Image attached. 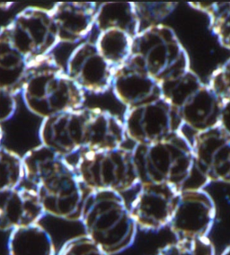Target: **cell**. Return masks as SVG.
Wrapping results in <instances>:
<instances>
[{
    "label": "cell",
    "instance_id": "6da1fadb",
    "mask_svg": "<svg viewBox=\"0 0 230 255\" xmlns=\"http://www.w3.org/2000/svg\"><path fill=\"white\" fill-rule=\"evenodd\" d=\"M22 160L24 179L35 187L45 213L79 220L85 196L74 165L42 144L26 152Z\"/></svg>",
    "mask_w": 230,
    "mask_h": 255
},
{
    "label": "cell",
    "instance_id": "7a4b0ae2",
    "mask_svg": "<svg viewBox=\"0 0 230 255\" xmlns=\"http://www.w3.org/2000/svg\"><path fill=\"white\" fill-rule=\"evenodd\" d=\"M21 95L27 109L42 119L82 109L86 103V92L51 54L29 66Z\"/></svg>",
    "mask_w": 230,
    "mask_h": 255
},
{
    "label": "cell",
    "instance_id": "3957f363",
    "mask_svg": "<svg viewBox=\"0 0 230 255\" xmlns=\"http://www.w3.org/2000/svg\"><path fill=\"white\" fill-rule=\"evenodd\" d=\"M79 220L86 236L110 255L132 246L138 228L123 197L113 191H89Z\"/></svg>",
    "mask_w": 230,
    "mask_h": 255
},
{
    "label": "cell",
    "instance_id": "277c9868",
    "mask_svg": "<svg viewBox=\"0 0 230 255\" xmlns=\"http://www.w3.org/2000/svg\"><path fill=\"white\" fill-rule=\"evenodd\" d=\"M132 153L139 185L166 183L182 191L198 172L192 143L182 130L161 141L135 145Z\"/></svg>",
    "mask_w": 230,
    "mask_h": 255
},
{
    "label": "cell",
    "instance_id": "5b68a950",
    "mask_svg": "<svg viewBox=\"0 0 230 255\" xmlns=\"http://www.w3.org/2000/svg\"><path fill=\"white\" fill-rule=\"evenodd\" d=\"M130 59L162 84L191 70L188 53L172 28L158 24L133 38Z\"/></svg>",
    "mask_w": 230,
    "mask_h": 255
},
{
    "label": "cell",
    "instance_id": "8992f818",
    "mask_svg": "<svg viewBox=\"0 0 230 255\" xmlns=\"http://www.w3.org/2000/svg\"><path fill=\"white\" fill-rule=\"evenodd\" d=\"M160 88L162 97L179 111L184 125L194 132L220 126L224 104L192 69L177 78L162 83Z\"/></svg>",
    "mask_w": 230,
    "mask_h": 255
},
{
    "label": "cell",
    "instance_id": "52a82bcc",
    "mask_svg": "<svg viewBox=\"0 0 230 255\" xmlns=\"http://www.w3.org/2000/svg\"><path fill=\"white\" fill-rule=\"evenodd\" d=\"M84 188L89 191H113L122 193L139 185L132 149L81 151L74 165Z\"/></svg>",
    "mask_w": 230,
    "mask_h": 255
},
{
    "label": "cell",
    "instance_id": "ba28073f",
    "mask_svg": "<svg viewBox=\"0 0 230 255\" xmlns=\"http://www.w3.org/2000/svg\"><path fill=\"white\" fill-rule=\"evenodd\" d=\"M9 40L29 63L45 58L60 43L51 9L28 6L4 26Z\"/></svg>",
    "mask_w": 230,
    "mask_h": 255
},
{
    "label": "cell",
    "instance_id": "9c48e42d",
    "mask_svg": "<svg viewBox=\"0 0 230 255\" xmlns=\"http://www.w3.org/2000/svg\"><path fill=\"white\" fill-rule=\"evenodd\" d=\"M127 137L136 145L161 141L184 126L179 111L160 97L145 105L127 108L123 115Z\"/></svg>",
    "mask_w": 230,
    "mask_h": 255
},
{
    "label": "cell",
    "instance_id": "30bf717a",
    "mask_svg": "<svg viewBox=\"0 0 230 255\" xmlns=\"http://www.w3.org/2000/svg\"><path fill=\"white\" fill-rule=\"evenodd\" d=\"M216 218L212 196L201 189L181 191L168 228L176 240L208 237Z\"/></svg>",
    "mask_w": 230,
    "mask_h": 255
},
{
    "label": "cell",
    "instance_id": "8fae6325",
    "mask_svg": "<svg viewBox=\"0 0 230 255\" xmlns=\"http://www.w3.org/2000/svg\"><path fill=\"white\" fill-rule=\"evenodd\" d=\"M181 191L166 183H148L140 189L129 206L137 228L158 231L169 226Z\"/></svg>",
    "mask_w": 230,
    "mask_h": 255
},
{
    "label": "cell",
    "instance_id": "7c38bea8",
    "mask_svg": "<svg viewBox=\"0 0 230 255\" xmlns=\"http://www.w3.org/2000/svg\"><path fill=\"white\" fill-rule=\"evenodd\" d=\"M192 146L196 169L208 183L230 184V136L221 126L194 133Z\"/></svg>",
    "mask_w": 230,
    "mask_h": 255
},
{
    "label": "cell",
    "instance_id": "4fadbf2b",
    "mask_svg": "<svg viewBox=\"0 0 230 255\" xmlns=\"http://www.w3.org/2000/svg\"><path fill=\"white\" fill-rule=\"evenodd\" d=\"M66 70L85 92L103 95L112 89L115 69L99 52L96 42L79 44L69 56Z\"/></svg>",
    "mask_w": 230,
    "mask_h": 255
},
{
    "label": "cell",
    "instance_id": "5bb4252c",
    "mask_svg": "<svg viewBox=\"0 0 230 255\" xmlns=\"http://www.w3.org/2000/svg\"><path fill=\"white\" fill-rule=\"evenodd\" d=\"M85 107L43 119L39 129L42 145L64 157L83 151Z\"/></svg>",
    "mask_w": 230,
    "mask_h": 255
},
{
    "label": "cell",
    "instance_id": "9a60e30c",
    "mask_svg": "<svg viewBox=\"0 0 230 255\" xmlns=\"http://www.w3.org/2000/svg\"><path fill=\"white\" fill-rule=\"evenodd\" d=\"M112 89L117 100L126 106V109L162 97L160 84L130 58L115 69Z\"/></svg>",
    "mask_w": 230,
    "mask_h": 255
},
{
    "label": "cell",
    "instance_id": "2e32d148",
    "mask_svg": "<svg viewBox=\"0 0 230 255\" xmlns=\"http://www.w3.org/2000/svg\"><path fill=\"white\" fill-rule=\"evenodd\" d=\"M44 215L35 190L19 186L0 192V230L12 231L39 224Z\"/></svg>",
    "mask_w": 230,
    "mask_h": 255
},
{
    "label": "cell",
    "instance_id": "e0dca14e",
    "mask_svg": "<svg viewBox=\"0 0 230 255\" xmlns=\"http://www.w3.org/2000/svg\"><path fill=\"white\" fill-rule=\"evenodd\" d=\"M98 5L95 2H59L51 9L60 42L83 41L96 25Z\"/></svg>",
    "mask_w": 230,
    "mask_h": 255
},
{
    "label": "cell",
    "instance_id": "ac0fdd59",
    "mask_svg": "<svg viewBox=\"0 0 230 255\" xmlns=\"http://www.w3.org/2000/svg\"><path fill=\"white\" fill-rule=\"evenodd\" d=\"M83 151L115 149L127 140L123 121L107 110L85 107Z\"/></svg>",
    "mask_w": 230,
    "mask_h": 255
},
{
    "label": "cell",
    "instance_id": "d6986e66",
    "mask_svg": "<svg viewBox=\"0 0 230 255\" xmlns=\"http://www.w3.org/2000/svg\"><path fill=\"white\" fill-rule=\"evenodd\" d=\"M28 69L24 56L12 44L5 27L0 28V88L14 96L20 95Z\"/></svg>",
    "mask_w": 230,
    "mask_h": 255
},
{
    "label": "cell",
    "instance_id": "ffe728a7",
    "mask_svg": "<svg viewBox=\"0 0 230 255\" xmlns=\"http://www.w3.org/2000/svg\"><path fill=\"white\" fill-rule=\"evenodd\" d=\"M95 26L99 33L119 30L132 39L140 32L133 2H107L98 5Z\"/></svg>",
    "mask_w": 230,
    "mask_h": 255
},
{
    "label": "cell",
    "instance_id": "44dd1931",
    "mask_svg": "<svg viewBox=\"0 0 230 255\" xmlns=\"http://www.w3.org/2000/svg\"><path fill=\"white\" fill-rule=\"evenodd\" d=\"M8 252L9 255H56L50 234L39 224L12 230Z\"/></svg>",
    "mask_w": 230,
    "mask_h": 255
},
{
    "label": "cell",
    "instance_id": "7402d4cb",
    "mask_svg": "<svg viewBox=\"0 0 230 255\" xmlns=\"http://www.w3.org/2000/svg\"><path fill=\"white\" fill-rule=\"evenodd\" d=\"M133 39L119 30L100 32L96 41L97 49L113 69H118L131 57Z\"/></svg>",
    "mask_w": 230,
    "mask_h": 255
},
{
    "label": "cell",
    "instance_id": "603a6c76",
    "mask_svg": "<svg viewBox=\"0 0 230 255\" xmlns=\"http://www.w3.org/2000/svg\"><path fill=\"white\" fill-rule=\"evenodd\" d=\"M188 5L207 15L212 33L223 48L230 50V2H189Z\"/></svg>",
    "mask_w": 230,
    "mask_h": 255
},
{
    "label": "cell",
    "instance_id": "cb8c5ba5",
    "mask_svg": "<svg viewBox=\"0 0 230 255\" xmlns=\"http://www.w3.org/2000/svg\"><path fill=\"white\" fill-rule=\"evenodd\" d=\"M23 179L22 157L14 151L0 146V192L17 188Z\"/></svg>",
    "mask_w": 230,
    "mask_h": 255
},
{
    "label": "cell",
    "instance_id": "d4e9b609",
    "mask_svg": "<svg viewBox=\"0 0 230 255\" xmlns=\"http://www.w3.org/2000/svg\"><path fill=\"white\" fill-rule=\"evenodd\" d=\"M133 5L141 32L147 28L162 24V21L174 12L177 3L133 2Z\"/></svg>",
    "mask_w": 230,
    "mask_h": 255
},
{
    "label": "cell",
    "instance_id": "484cf974",
    "mask_svg": "<svg viewBox=\"0 0 230 255\" xmlns=\"http://www.w3.org/2000/svg\"><path fill=\"white\" fill-rule=\"evenodd\" d=\"M157 255H216L209 237L180 239L162 247Z\"/></svg>",
    "mask_w": 230,
    "mask_h": 255
},
{
    "label": "cell",
    "instance_id": "4316f807",
    "mask_svg": "<svg viewBox=\"0 0 230 255\" xmlns=\"http://www.w3.org/2000/svg\"><path fill=\"white\" fill-rule=\"evenodd\" d=\"M57 255H110L88 236L69 239L60 248Z\"/></svg>",
    "mask_w": 230,
    "mask_h": 255
},
{
    "label": "cell",
    "instance_id": "83f0119b",
    "mask_svg": "<svg viewBox=\"0 0 230 255\" xmlns=\"http://www.w3.org/2000/svg\"><path fill=\"white\" fill-rule=\"evenodd\" d=\"M208 86L220 97L223 104L230 100V58L212 72Z\"/></svg>",
    "mask_w": 230,
    "mask_h": 255
},
{
    "label": "cell",
    "instance_id": "f1b7e54d",
    "mask_svg": "<svg viewBox=\"0 0 230 255\" xmlns=\"http://www.w3.org/2000/svg\"><path fill=\"white\" fill-rule=\"evenodd\" d=\"M16 108L15 96L0 88V124L13 118Z\"/></svg>",
    "mask_w": 230,
    "mask_h": 255
},
{
    "label": "cell",
    "instance_id": "f546056e",
    "mask_svg": "<svg viewBox=\"0 0 230 255\" xmlns=\"http://www.w3.org/2000/svg\"><path fill=\"white\" fill-rule=\"evenodd\" d=\"M220 126L230 136V100L227 101L223 105Z\"/></svg>",
    "mask_w": 230,
    "mask_h": 255
},
{
    "label": "cell",
    "instance_id": "4dcf8cb0",
    "mask_svg": "<svg viewBox=\"0 0 230 255\" xmlns=\"http://www.w3.org/2000/svg\"><path fill=\"white\" fill-rule=\"evenodd\" d=\"M14 5V3L10 2H0V9L7 10Z\"/></svg>",
    "mask_w": 230,
    "mask_h": 255
},
{
    "label": "cell",
    "instance_id": "1f68e13d",
    "mask_svg": "<svg viewBox=\"0 0 230 255\" xmlns=\"http://www.w3.org/2000/svg\"><path fill=\"white\" fill-rule=\"evenodd\" d=\"M221 255H230V246H228Z\"/></svg>",
    "mask_w": 230,
    "mask_h": 255
},
{
    "label": "cell",
    "instance_id": "d6a6232c",
    "mask_svg": "<svg viewBox=\"0 0 230 255\" xmlns=\"http://www.w3.org/2000/svg\"><path fill=\"white\" fill-rule=\"evenodd\" d=\"M3 137H4V132H3V128L0 125V145H1V142L3 140Z\"/></svg>",
    "mask_w": 230,
    "mask_h": 255
}]
</instances>
